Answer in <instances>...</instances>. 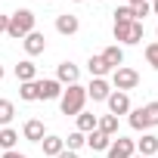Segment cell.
<instances>
[{"label": "cell", "instance_id": "d4e9b609", "mask_svg": "<svg viewBox=\"0 0 158 158\" xmlns=\"http://www.w3.org/2000/svg\"><path fill=\"white\" fill-rule=\"evenodd\" d=\"M81 146H87V133H81V130H74V133H68V139H65V149L77 152Z\"/></svg>", "mask_w": 158, "mask_h": 158}, {"label": "cell", "instance_id": "3957f363", "mask_svg": "<svg viewBox=\"0 0 158 158\" xmlns=\"http://www.w3.org/2000/svg\"><path fill=\"white\" fill-rule=\"evenodd\" d=\"M115 90H121V93H130V90H136L139 87V71L136 68H127V65H121V68H115L112 71V81H109Z\"/></svg>", "mask_w": 158, "mask_h": 158}, {"label": "cell", "instance_id": "7c38bea8", "mask_svg": "<svg viewBox=\"0 0 158 158\" xmlns=\"http://www.w3.org/2000/svg\"><path fill=\"white\" fill-rule=\"evenodd\" d=\"M77 28H81L77 16H71V13H62V16H56V31H59V34L71 37V34H77Z\"/></svg>", "mask_w": 158, "mask_h": 158}, {"label": "cell", "instance_id": "30bf717a", "mask_svg": "<svg viewBox=\"0 0 158 158\" xmlns=\"http://www.w3.org/2000/svg\"><path fill=\"white\" fill-rule=\"evenodd\" d=\"M22 136H25L28 143H40V139L47 136V127H44V121H37V118H28V121L22 124Z\"/></svg>", "mask_w": 158, "mask_h": 158}, {"label": "cell", "instance_id": "d590c367", "mask_svg": "<svg viewBox=\"0 0 158 158\" xmlns=\"http://www.w3.org/2000/svg\"><path fill=\"white\" fill-rule=\"evenodd\" d=\"M74 3H84V0H74Z\"/></svg>", "mask_w": 158, "mask_h": 158}, {"label": "cell", "instance_id": "4fadbf2b", "mask_svg": "<svg viewBox=\"0 0 158 158\" xmlns=\"http://www.w3.org/2000/svg\"><path fill=\"white\" fill-rule=\"evenodd\" d=\"M99 56H102V62H106V65H109V68H112V71H115V68H121V65H124V50H121V47H118V44H112V47H106V50H102V53H99Z\"/></svg>", "mask_w": 158, "mask_h": 158}, {"label": "cell", "instance_id": "f546056e", "mask_svg": "<svg viewBox=\"0 0 158 158\" xmlns=\"http://www.w3.org/2000/svg\"><path fill=\"white\" fill-rule=\"evenodd\" d=\"M56 158H77V152H71V149H62Z\"/></svg>", "mask_w": 158, "mask_h": 158}, {"label": "cell", "instance_id": "ffe728a7", "mask_svg": "<svg viewBox=\"0 0 158 158\" xmlns=\"http://www.w3.org/2000/svg\"><path fill=\"white\" fill-rule=\"evenodd\" d=\"M87 68H90L93 77H106V74H112V68L102 62V56H90V59H87Z\"/></svg>", "mask_w": 158, "mask_h": 158}, {"label": "cell", "instance_id": "5bb4252c", "mask_svg": "<svg viewBox=\"0 0 158 158\" xmlns=\"http://www.w3.org/2000/svg\"><path fill=\"white\" fill-rule=\"evenodd\" d=\"M16 77H19V84H28V81H37V65L31 59H22L16 65Z\"/></svg>", "mask_w": 158, "mask_h": 158}, {"label": "cell", "instance_id": "4dcf8cb0", "mask_svg": "<svg viewBox=\"0 0 158 158\" xmlns=\"http://www.w3.org/2000/svg\"><path fill=\"white\" fill-rule=\"evenodd\" d=\"M6 25H10V16H0V34H6Z\"/></svg>", "mask_w": 158, "mask_h": 158}, {"label": "cell", "instance_id": "484cf974", "mask_svg": "<svg viewBox=\"0 0 158 158\" xmlns=\"http://www.w3.org/2000/svg\"><path fill=\"white\" fill-rule=\"evenodd\" d=\"M130 10H133V19H136V22H143V19L152 13V3H149V0H143V3H136V6H130Z\"/></svg>", "mask_w": 158, "mask_h": 158}, {"label": "cell", "instance_id": "d6986e66", "mask_svg": "<svg viewBox=\"0 0 158 158\" xmlns=\"http://www.w3.org/2000/svg\"><path fill=\"white\" fill-rule=\"evenodd\" d=\"M16 143H19V133H16L13 127H0V149H3V152H13Z\"/></svg>", "mask_w": 158, "mask_h": 158}, {"label": "cell", "instance_id": "e575fe53", "mask_svg": "<svg viewBox=\"0 0 158 158\" xmlns=\"http://www.w3.org/2000/svg\"><path fill=\"white\" fill-rule=\"evenodd\" d=\"M0 81H3V65H0Z\"/></svg>", "mask_w": 158, "mask_h": 158}, {"label": "cell", "instance_id": "836d02e7", "mask_svg": "<svg viewBox=\"0 0 158 158\" xmlns=\"http://www.w3.org/2000/svg\"><path fill=\"white\" fill-rule=\"evenodd\" d=\"M136 3H143V0H130V6H136Z\"/></svg>", "mask_w": 158, "mask_h": 158}, {"label": "cell", "instance_id": "2e32d148", "mask_svg": "<svg viewBox=\"0 0 158 158\" xmlns=\"http://www.w3.org/2000/svg\"><path fill=\"white\" fill-rule=\"evenodd\" d=\"M87 146H90L93 152H106V149L112 146V136H106L102 130H90V133H87Z\"/></svg>", "mask_w": 158, "mask_h": 158}, {"label": "cell", "instance_id": "ba28073f", "mask_svg": "<svg viewBox=\"0 0 158 158\" xmlns=\"http://www.w3.org/2000/svg\"><path fill=\"white\" fill-rule=\"evenodd\" d=\"M62 84L56 77H47V81H37V99H59L62 96Z\"/></svg>", "mask_w": 158, "mask_h": 158}, {"label": "cell", "instance_id": "f1b7e54d", "mask_svg": "<svg viewBox=\"0 0 158 158\" xmlns=\"http://www.w3.org/2000/svg\"><path fill=\"white\" fill-rule=\"evenodd\" d=\"M146 62H149V65H152V68L158 71V40L146 47Z\"/></svg>", "mask_w": 158, "mask_h": 158}, {"label": "cell", "instance_id": "cb8c5ba5", "mask_svg": "<svg viewBox=\"0 0 158 158\" xmlns=\"http://www.w3.org/2000/svg\"><path fill=\"white\" fill-rule=\"evenodd\" d=\"M19 99L22 102H37V81H28L19 87Z\"/></svg>", "mask_w": 158, "mask_h": 158}, {"label": "cell", "instance_id": "74e56055", "mask_svg": "<svg viewBox=\"0 0 158 158\" xmlns=\"http://www.w3.org/2000/svg\"><path fill=\"white\" fill-rule=\"evenodd\" d=\"M96 3H102V0H96Z\"/></svg>", "mask_w": 158, "mask_h": 158}, {"label": "cell", "instance_id": "e0dca14e", "mask_svg": "<svg viewBox=\"0 0 158 158\" xmlns=\"http://www.w3.org/2000/svg\"><path fill=\"white\" fill-rule=\"evenodd\" d=\"M40 146H44V155L56 158V155L65 149V139H62V136H44V139H40Z\"/></svg>", "mask_w": 158, "mask_h": 158}, {"label": "cell", "instance_id": "5b68a950", "mask_svg": "<svg viewBox=\"0 0 158 158\" xmlns=\"http://www.w3.org/2000/svg\"><path fill=\"white\" fill-rule=\"evenodd\" d=\"M106 155L109 158H133L136 155V143L127 139V136H118V139H112V146L106 149Z\"/></svg>", "mask_w": 158, "mask_h": 158}, {"label": "cell", "instance_id": "1f68e13d", "mask_svg": "<svg viewBox=\"0 0 158 158\" xmlns=\"http://www.w3.org/2000/svg\"><path fill=\"white\" fill-rule=\"evenodd\" d=\"M3 158H28V155H22V152H16V149H13V152H3Z\"/></svg>", "mask_w": 158, "mask_h": 158}, {"label": "cell", "instance_id": "52a82bcc", "mask_svg": "<svg viewBox=\"0 0 158 158\" xmlns=\"http://www.w3.org/2000/svg\"><path fill=\"white\" fill-rule=\"evenodd\" d=\"M109 93H112V84L106 81V77H93L90 87H87V99H93V102H106Z\"/></svg>", "mask_w": 158, "mask_h": 158}, {"label": "cell", "instance_id": "d6a6232c", "mask_svg": "<svg viewBox=\"0 0 158 158\" xmlns=\"http://www.w3.org/2000/svg\"><path fill=\"white\" fill-rule=\"evenodd\" d=\"M152 13H155V16H158V0H152Z\"/></svg>", "mask_w": 158, "mask_h": 158}, {"label": "cell", "instance_id": "9c48e42d", "mask_svg": "<svg viewBox=\"0 0 158 158\" xmlns=\"http://www.w3.org/2000/svg\"><path fill=\"white\" fill-rule=\"evenodd\" d=\"M22 47H25V53H28V56H40V53L47 50V37H44L40 31H31V34H25V37H22Z\"/></svg>", "mask_w": 158, "mask_h": 158}, {"label": "cell", "instance_id": "603a6c76", "mask_svg": "<svg viewBox=\"0 0 158 158\" xmlns=\"http://www.w3.org/2000/svg\"><path fill=\"white\" fill-rule=\"evenodd\" d=\"M77 118V130L81 133H90V130H96V115H90V112H81V115H74Z\"/></svg>", "mask_w": 158, "mask_h": 158}, {"label": "cell", "instance_id": "7a4b0ae2", "mask_svg": "<svg viewBox=\"0 0 158 158\" xmlns=\"http://www.w3.org/2000/svg\"><path fill=\"white\" fill-rule=\"evenodd\" d=\"M34 31V13L31 10H16L13 16H10V25H6V34L10 37H16V40H22L25 34H31Z\"/></svg>", "mask_w": 158, "mask_h": 158}, {"label": "cell", "instance_id": "83f0119b", "mask_svg": "<svg viewBox=\"0 0 158 158\" xmlns=\"http://www.w3.org/2000/svg\"><path fill=\"white\" fill-rule=\"evenodd\" d=\"M115 22H136V19H133V10H130V3L115 10Z\"/></svg>", "mask_w": 158, "mask_h": 158}, {"label": "cell", "instance_id": "44dd1931", "mask_svg": "<svg viewBox=\"0 0 158 158\" xmlns=\"http://www.w3.org/2000/svg\"><path fill=\"white\" fill-rule=\"evenodd\" d=\"M127 115H130V127H133V130H143V133L149 130V121H146V112H143V109H130Z\"/></svg>", "mask_w": 158, "mask_h": 158}, {"label": "cell", "instance_id": "8fae6325", "mask_svg": "<svg viewBox=\"0 0 158 158\" xmlns=\"http://www.w3.org/2000/svg\"><path fill=\"white\" fill-rule=\"evenodd\" d=\"M77 77H81V71H77V65H74V62H59V68H56V81H59L62 87L77 84Z\"/></svg>", "mask_w": 158, "mask_h": 158}, {"label": "cell", "instance_id": "7402d4cb", "mask_svg": "<svg viewBox=\"0 0 158 158\" xmlns=\"http://www.w3.org/2000/svg\"><path fill=\"white\" fill-rule=\"evenodd\" d=\"M13 118H16V106L10 99H0V127H10Z\"/></svg>", "mask_w": 158, "mask_h": 158}, {"label": "cell", "instance_id": "277c9868", "mask_svg": "<svg viewBox=\"0 0 158 158\" xmlns=\"http://www.w3.org/2000/svg\"><path fill=\"white\" fill-rule=\"evenodd\" d=\"M115 40L118 44H139L143 40V22H115Z\"/></svg>", "mask_w": 158, "mask_h": 158}, {"label": "cell", "instance_id": "ab89813d", "mask_svg": "<svg viewBox=\"0 0 158 158\" xmlns=\"http://www.w3.org/2000/svg\"><path fill=\"white\" fill-rule=\"evenodd\" d=\"M155 34H158V31H155Z\"/></svg>", "mask_w": 158, "mask_h": 158}, {"label": "cell", "instance_id": "9a60e30c", "mask_svg": "<svg viewBox=\"0 0 158 158\" xmlns=\"http://www.w3.org/2000/svg\"><path fill=\"white\" fill-rule=\"evenodd\" d=\"M136 149H139L143 158L158 155V136H155V133H143V139H136Z\"/></svg>", "mask_w": 158, "mask_h": 158}, {"label": "cell", "instance_id": "ac0fdd59", "mask_svg": "<svg viewBox=\"0 0 158 158\" xmlns=\"http://www.w3.org/2000/svg\"><path fill=\"white\" fill-rule=\"evenodd\" d=\"M96 130H102L106 136L115 139V133H118V118H115V115H102V118H96Z\"/></svg>", "mask_w": 158, "mask_h": 158}, {"label": "cell", "instance_id": "8d00e7d4", "mask_svg": "<svg viewBox=\"0 0 158 158\" xmlns=\"http://www.w3.org/2000/svg\"><path fill=\"white\" fill-rule=\"evenodd\" d=\"M133 158H143V155H133Z\"/></svg>", "mask_w": 158, "mask_h": 158}, {"label": "cell", "instance_id": "f35d334b", "mask_svg": "<svg viewBox=\"0 0 158 158\" xmlns=\"http://www.w3.org/2000/svg\"><path fill=\"white\" fill-rule=\"evenodd\" d=\"M155 158H158V155H155Z\"/></svg>", "mask_w": 158, "mask_h": 158}, {"label": "cell", "instance_id": "6da1fadb", "mask_svg": "<svg viewBox=\"0 0 158 158\" xmlns=\"http://www.w3.org/2000/svg\"><path fill=\"white\" fill-rule=\"evenodd\" d=\"M84 102H87V87L81 84H68L59 96V109L62 115H81L84 112Z\"/></svg>", "mask_w": 158, "mask_h": 158}, {"label": "cell", "instance_id": "8992f818", "mask_svg": "<svg viewBox=\"0 0 158 158\" xmlns=\"http://www.w3.org/2000/svg\"><path fill=\"white\" fill-rule=\"evenodd\" d=\"M106 102H109V115H115V118L130 112V96H127V93H121V90H112Z\"/></svg>", "mask_w": 158, "mask_h": 158}, {"label": "cell", "instance_id": "4316f807", "mask_svg": "<svg viewBox=\"0 0 158 158\" xmlns=\"http://www.w3.org/2000/svg\"><path fill=\"white\" fill-rule=\"evenodd\" d=\"M143 112H146V121H149V127H158V102H149V106H143Z\"/></svg>", "mask_w": 158, "mask_h": 158}]
</instances>
